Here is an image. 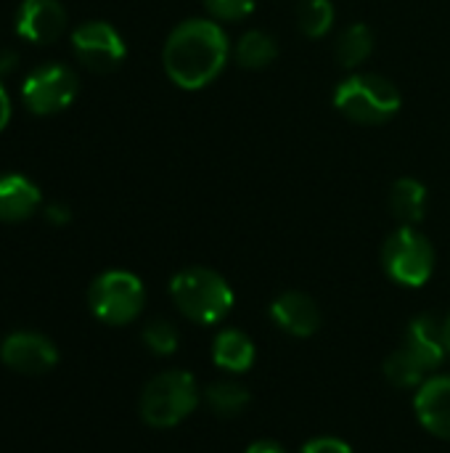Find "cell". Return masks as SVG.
Listing matches in <instances>:
<instances>
[{
	"instance_id": "obj_1",
	"label": "cell",
	"mask_w": 450,
	"mask_h": 453,
	"mask_svg": "<svg viewBox=\"0 0 450 453\" xmlns=\"http://www.w3.org/2000/svg\"><path fill=\"white\" fill-rule=\"evenodd\" d=\"M228 56V35L215 19H186L170 32L162 64L178 88L202 90L225 69Z\"/></svg>"
},
{
	"instance_id": "obj_2",
	"label": "cell",
	"mask_w": 450,
	"mask_h": 453,
	"mask_svg": "<svg viewBox=\"0 0 450 453\" xmlns=\"http://www.w3.org/2000/svg\"><path fill=\"white\" fill-rule=\"evenodd\" d=\"M170 297L175 308L194 324H220L233 308V289L228 281L202 265L183 268L170 281Z\"/></svg>"
},
{
	"instance_id": "obj_3",
	"label": "cell",
	"mask_w": 450,
	"mask_h": 453,
	"mask_svg": "<svg viewBox=\"0 0 450 453\" xmlns=\"http://www.w3.org/2000/svg\"><path fill=\"white\" fill-rule=\"evenodd\" d=\"M400 90L393 80L374 74V72H358L342 80L334 90V106L347 119L361 125H385L400 111Z\"/></svg>"
},
{
	"instance_id": "obj_4",
	"label": "cell",
	"mask_w": 450,
	"mask_h": 453,
	"mask_svg": "<svg viewBox=\"0 0 450 453\" xmlns=\"http://www.w3.org/2000/svg\"><path fill=\"white\" fill-rule=\"evenodd\" d=\"M196 403H199L196 380L188 372L172 369L146 382L138 409H141V419L149 427L167 430L180 425L186 417H191Z\"/></svg>"
},
{
	"instance_id": "obj_5",
	"label": "cell",
	"mask_w": 450,
	"mask_h": 453,
	"mask_svg": "<svg viewBox=\"0 0 450 453\" xmlns=\"http://www.w3.org/2000/svg\"><path fill=\"white\" fill-rule=\"evenodd\" d=\"M382 265L387 276L400 287H424L435 271L432 242L416 226H400L382 250Z\"/></svg>"
},
{
	"instance_id": "obj_6",
	"label": "cell",
	"mask_w": 450,
	"mask_h": 453,
	"mask_svg": "<svg viewBox=\"0 0 450 453\" xmlns=\"http://www.w3.org/2000/svg\"><path fill=\"white\" fill-rule=\"evenodd\" d=\"M88 303L98 321L109 326H122L135 321L143 311L146 289L141 279L130 271H106L90 284Z\"/></svg>"
},
{
	"instance_id": "obj_7",
	"label": "cell",
	"mask_w": 450,
	"mask_h": 453,
	"mask_svg": "<svg viewBox=\"0 0 450 453\" xmlns=\"http://www.w3.org/2000/svg\"><path fill=\"white\" fill-rule=\"evenodd\" d=\"M77 90H80L77 72L66 64L48 61L27 74L21 85V104L37 117H50L72 106Z\"/></svg>"
},
{
	"instance_id": "obj_8",
	"label": "cell",
	"mask_w": 450,
	"mask_h": 453,
	"mask_svg": "<svg viewBox=\"0 0 450 453\" xmlns=\"http://www.w3.org/2000/svg\"><path fill=\"white\" fill-rule=\"evenodd\" d=\"M72 50L85 69L98 74L114 72L127 53L122 35L101 19L85 21L72 32Z\"/></svg>"
},
{
	"instance_id": "obj_9",
	"label": "cell",
	"mask_w": 450,
	"mask_h": 453,
	"mask_svg": "<svg viewBox=\"0 0 450 453\" xmlns=\"http://www.w3.org/2000/svg\"><path fill=\"white\" fill-rule=\"evenodd\" d=\"M0 358L8 369L19 374H45L48 369L56 366L58 353L48 337L34 332H16L3 340Z\"/></svg>"
},
{
	"instance_id": "obj_10",
	"label": "cell",
	"mask_w": 450,
	"mask_h": 453,
	"mask_svg": "<svg viewBox=\"0 0 450 453\" xmlns=\"http://www.w3.org/2000/svg\"><path fill=\"white\" fill-rule=\"evenodd\" d=\"M66 29V11L58 0H21L16 8V35L34 45L56 42Z\"/></svg>"
},
{
	"instance_id": "obj_11",
	"label": "cell",
	"mask_w": 450,
	"mask_h": 453,
	"mask_svg": "<svg viewBox=\"0 0 450 453\" xmlns=\"http://www.w3.org/2000/svg\"><path fill=\"white\" fill-rule=\"evenodd\" d=\"M414 411L430 435L450 441V377L440 374L424 380L414 398Z\"/></svg>"
},
{
	"instance_id": "obj_12",
	"label": "cell",
	"mask_w": 450,
	"mask_h": 453,
	"mask_svg": "<svg viewBox=\"0 0 450 453\" xmlns=\"http://www.w3.org/2000/svg\"><path fill=\"white\" fill-rule=\"evenodd\" d=\"M273 324L292 337H313L321 329V308L305 292H284L271 303Z\"/></svg>"
},
{
	"instance_id": "obj_13",
	"label": "cell",
	"mask_w": 450,
	"mask_h": 453,
	"mask_svg": "<svg viewBox=\"0 0 450 453\" xmlns=\"http://www.w3.org/2000/svg\"><path fill=\"white\" fill-rule=\"evenodd\" d=\"M403 348L416 356L422 361V366L427 372L438 369L446 356H448V348H446V337H443V324L435 319V316H416L408 326H406V334H403Z\"/></svg>"
},
{
	"instance_id": "obj_14",
	"label": "cell",
	"mask_w": 450,
	"mask_h": 453,
	"mask_svg": "<svg viewBox=\"0 0 450 453\" xmlns=\"http://www.w3.org/2000/svg\"><path fill=\"white\" fill-rule=\"evenodd\" d=\"M42 196L40 188L21 173L0 175V220L3 223H21L32 218L40 207Z\"/></svg>"
},
{
	"instance_id": "obj_15",
	"label": "cell",
	"mask_w": 450,
	"mask_h": 453,
	"mask_svg": "<svg viewBox=\"0 0 450 453\" xmlns=\"http://www.w3.org/2000/svg\"><path fill=\"white\" fill-rule=\"evenodd\" d=\"M255 342L241 329H223L212 342V361L223 372L244 374L255 364Z\"/></svg>"
},
{
	"instance_id": "obj_16",
	"label": "cell",
	"mask_w": 450,
	"mask_h": 453,
	"mask_svg": "<svg viewBox=\"0 0 450 453\" xmlns=\"http://www.w3.org/2000/svg\"><path fill=\"white\" fill-rule=\"evenodd\" d=\"M390 210L400 226H416L427 212V188L416 178H398L390 188Z\"/></svg>"
},
{
	"instance_id": "obj_17",
	"label": "cell",
	"mask_w": 450,
	"mask_h": 453,
	"mask_svg": "<svg viewBox=\"0 0 450 453\" xmlns=\"http://www.w3.org/2000/svg\"><path fill=\"white\" fill-rule=\"evenodd\" d=\"M252 395L249 390L241 385V382H233V380H220V382H212L207 390H204V403L207 409L220 417V419H233L239 417L247 406H249Z\"/></svg>"
},
{
	"instance_id": "obj_18",
	"label": "cell",
	"mask_w": 450,
	"mask_h": 453,
	"mask_svg": "<svg viewBox=\"0 0 450 453\" xmlns=\"http://www.w3.org/2000/svg\"><path fill=\"white\" fill-rule=\"evenodd\" d=\"M276 56H278V45L263 29H249L236 42V61L244 69H265L276 61Z\"/></svg>"
},
{
	"instance_id": "obj_19",
	"label": "cell",
	"mask_w": 450,
	"mask_h": 453,
	"mask_svg": "<svg viewBox=\"0 0 450 453\" xmlns=\"http://www.w3.org/2000/svg\"><path fill=\"white\" fill-rule=\"evenodd\" d=\"M374 50V32L366 27V24H350L339 42H337V61L345 66V69H355L361 66Z\"/></svg>"
},
{
	"instance_id": "obj_20",
	"label": "cell",
	"mask_w": 450,
	"mask_h": 453,
	"mask_svg": "<svg viewBox=\"0 0 450 453\" xmlns=\"http://www.w3.org/2000/svg\"><path fill=\"white\" fill-rule=\"evenodd\" d=\"M382 372H385L387 382H390L393 388H400V390L419 388V385L424 382V374H427V369L422 366V361H419L416 356H411L403 345H400L395 353L387 356Z\"/></svg>"
},
{
	"instance_id": "obj_21",
	"label": "cell",
	"mask_w": 450,
	"mask_h": 453,
	"mask_svg": "<svg viewBox=\"0 0 450 453\" xmlns=\"http://www.w3.org/2000/svg\"><path fill=\"white\" fill-rule=\"evenodd\" d=\"M334 24L332 0H305L300 8V29L308 37H324Z\"/></svg>"
},
{
	"instance_id": "obj_22",
	"label": "cell",
	"mask_w": 450,
	"mask_h": 453,
	"mask_svg": "<svg viewBox=\"0 0 450 453\" xmlns=\"http://www.w3.org/2000/svg\"><path fill=\"white\" fill-rule=\"evenodd\" d=\"M141 337H143V345L154 356H172L178 350V342H180L178 329L170 321H164V319H154L151 324H146Z\"/></svg>"
},
{
	"instance_id": "obj_23",
	"label": "cell",
	"mask_w": 450,
	"mask_h": 453,
	"mask_svg": "<svg viewBox=\"0 0 450 453\" xmlns=\"http://www.w3.org/2000/svg\"><path fill=\"white\" fill-rule=\"evenodd\" d=\"M204 8L217 21H239L255 11V0H204Z\"/></svg>"
},
{
	"instance_id": "obj_24",
	"label": "cell",
	"mask_w": 450,
	"mask_h": 453,
	"mask_svg": "<svg viewBox=\"0 0 450 453\" xmlns=\"http://www.w3.org/2000/svg\"><path fill=\"white\" fill-rule=\"evenodd\" d=\"M300 453H353V449L339 438H313L302 446Z\"/></svg>"
},
{
	"instance_id": "obj_25",
	"label": "cell",
	"mask_w": 450,
	"mask_h": 453,
	"mask_svg": "<svg viewBox=\"0 0 450 453\" xmlns=\"http://www.w3.org/2000/svg\"><path fill=\"white\" fill-rule=\"evenodd\" d=\"M45 218H48V223H53V226H66V223L72 220V210H69L66 204L56 202V204H48V207H45Z\"/></svg>"
},
{
	"instance_id": "obj_26",
	"label": "cell",
	"mask_w": 450,
	"mask_h": 453,
	"mask_svg": "<svg viewBox=\"0 0 450 453\" xmlns=\"http://www.w3.org/2000/svg\"><path fill=\"white\" fill-rule=\"evenodd\" d=\"M8 119H11V96H8V90H5V85L0 80V133L8 127Z\"/></svg>"
},
{
	"instance_id": "obj_27",
	"label": "cell",
	"mask_w": 450,
	"mask_h": 453,
	"mask_svg": "<svg viewBox=\"0 0 450 453\" xmlns=\"http://www.w3.org/2000/svg\"><path fill=\"white\" fill-rule=\"evenodd\" d=\"M16 64H19V56L13 50H0V80L5 74H11L16 69Z\"/></svg>"
},
{
	"instance_id": "obj_28",
	"label": "cell",
	"mask_w": 450,
	"mask_h": 453,
	"mask_svg": "<svg viewBox=\"0 0 450 453\" xmlns=\"http://www.w3.org/2000/svg\"><path fill=\"white\" fill-rule=\"evenodd\" d=\"M244 453H284V449L278 443H273V441H257Z\"/></svg>"
},
{
	"instance_id": "obj_29",
	"label": "cell",
	"mask_w": 450,
	"mask_h": 453,
	"mask_svg": "<svg viewBox=\"0 0 450 453\" xmlns=\"http://www.w3.org/2000/svg\"><path fill=\"white\" fill-rule=\"evenodd\" d=\"M443 337H446V348H448L450 353V316L443 321Z\"/></svg>"
}]
</instances>
